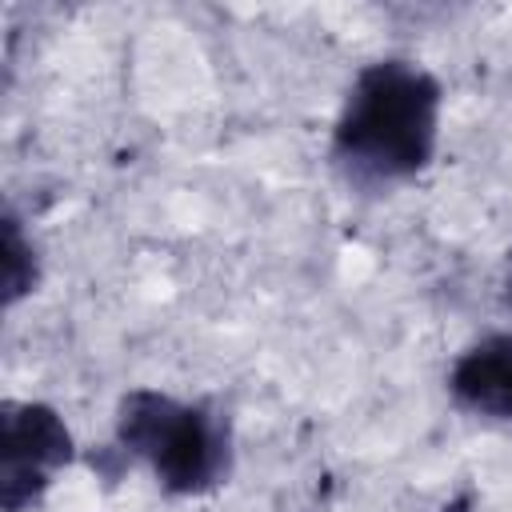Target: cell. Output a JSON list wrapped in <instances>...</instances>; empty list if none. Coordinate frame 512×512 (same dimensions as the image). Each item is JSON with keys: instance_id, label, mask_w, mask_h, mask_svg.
Instances as JSON below:
<instances>
[{"instance_id": "6da1fadb", "label": "cell", "mask_w": 512, "mask_h": 512, "mask_svg": "<svg viewBox=\"0 0 512 512\" xmlns=\"http://www.w3.org/2000/svg\"><path fill=\"white\" fill-rule=\"evenodd\" d=\"M444 84L408 56L364 64L332 120L328 160L352 188H392L416 180L440 148Z\"/></svg>"}, {"instance_id": "7a4b0ae2", "label": "cell", "mask_w": 512, "mask_h": 512, "mask_svg": "<svg viewBox=\"0 0 512 512\" xmlns=\"http://www.w3.org/2000/svg\"><path fill=\"white\" fill-rule=\"evenodd\" d=\"M112 452L144 464L168 496H208L232 476V416L212 396H172L160 388H128L112 412Z\"/></svg>"}, {"instance_id": "3957f363", "label": "cell", "mask_w": 512, "mask_h": 512, "mask_svg": "<svg viewBox=\"0 0 512 512\" xmlns=\"http://www.w3.org/2000/svg\"><path fill=\"white\" fill-rule=\"evenodd\" d=\"M76 440L68 420L44 400L0 404V508L32 512L72 464Z\"/></svg>"}, {"instance_id": "277c9868", "label": "cell", "mask_w": 512, "mask_h": 512, "mask_svg": "<svg viewBox=\"0 0 512 512\" xmlns=\"http://www.w3.org/2000/svg\"><path fill=\"white\" fill-rule=\"evenodd\" d=\"M444 384L460 412L512 424V328L484 332L460 348Z\"/></svg>"}, {"instance_id": "5b68a950", "label": "cell", "mask_w": 512, "mask_h": 512, "mask_svg": "<svg viewBox=\"0 0 512 512\" xmlns=\"http://www.w3.org/2000/svg\"><path fill=\"white\" fill-rule=\"evenodd\" d=\"M40 276H44L40 244L24 228L20 212L8 204L0 216V304H4V312H12L20 300H28L40 288Z\"/></svg>"}, {"instance_id": "8992f818", "label": "cell", "mask_w": 512, "mask_h": 512, "mask_svg": "<svg viewBox=\"0 0 512 512\" xmlns=\"http://www.w3.org/2000/svg\"><path fill=\"white\" fill-rule=\"evenodd\" d=\"M500 300H504V308H508V316H512V248H508L504 268H500Z\"/></svg>"}, {"instance_id": "52a82bcc", "label": "cell", "mask_w": 512, "mask_h": 512, "mask_svg": "<svg viewBox=\"0 0 512 512\" xmlns=\"http://www.w3.org/2000/svg\"><path fill=\"white\" fill-rule=\"evenodd\" d=\"M440 512H472V496L464 492V496H456V500H448Z\"/></svg>"}]
</instances>
